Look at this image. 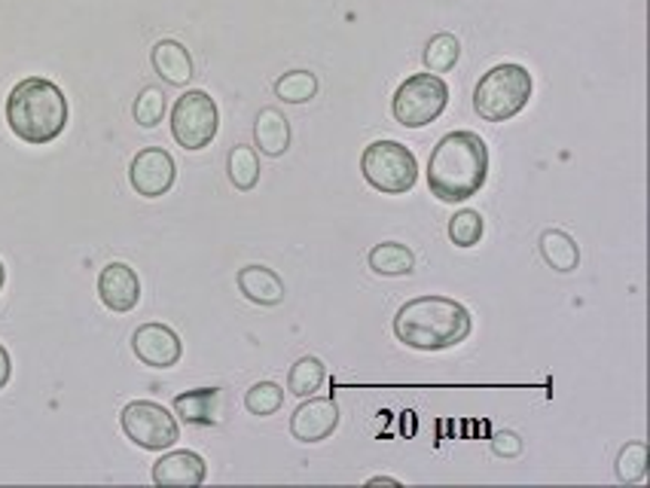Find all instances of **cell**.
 Wrapping results in <instances>:
<instances>
[{
    "label": "cell",
    "instance_id": "cell-29",
    "mask_svg": "<svg viewBox=\"0 0 650 488\" xmlns=\"http://www.w3.org/2000/svg\"><path fill=\"white\" fill-rule=\"evenodd\" d=\"M10 376H13V360H10V352L0 345V390L7 388Z\"/></svg>",
    "mask_w": 650,
    "mask_h": 488
},
{
    "label": "cell",
    "instance_id": "cell-18",
    "mask_svg": "<svg viewBox=\"0 0 650 488\" xmlns=\"http://www.w3.org/2000/svg\"><path fill=\"white\" fill-rule=\"evenodd\" d=\"M369 268L382 275V278H400V275H413L416 268V256L413 251L400 242H382L369 251Z\"/></svg>",
    "mask_w": 650,
    "mask_h": 488
},
{
    "label": "cell",
    "instance_id": "cell-20",
    "mask_svg": "<svg viewBox=\"0 0 650 488\" xmlns=\"http://www.w3.org/2000/svg\"><path fill=\"white\" fill-rule=\"evenodd\" d=\"M226 171H230V181H233L235 190L251 193L260 181L257 150L245 144L233 146V150H230V159H226Z\"/></svg>",
    "mask_w": 650,
    "mask_h": 488
},
{
    "label": "cell",
    "instance_id": "cell-31",
    "mask_svg": "<svg viewBox=\"0 0 650 488\" xmlns=\"http://www.w3.org/2000/svg\"><path fill=\"white\" fill-rule=\"evenodd\" d=\"M3 281H7V268H3V263H0V291H3Z\"/></svg>",
    "mask_w": 650,
    "mask_h": 488
},
{
    "label": "cell",
    "instance_id": "cell-11",
    "mask_svg": "<svg viewBox=\"0 0 650 488\" xmlns=\"http://www.w3.org/2000/svg\"><path fill=\"white\" fill-rule=\"evenodd\" d=\"M205 476H209V464L190 449L165 451L153 464V482L162 488H196L205 482Z\"/></svg>",
    "mask_w": 650,
    "mask_h": 488
},
{
    "label": "cell",
    "instance_id": "cell-2",
    "mask_svg": "<svg viewBox=\"0 0 650 488\" xmlns=\"http://www.w3.org/2000/svg\"><path fill=\"white\" fill-rule=\"evenodd\" d=\"M470 312L449 296H416L397 308L394 336L416 352H446L470 336Z\"/></svg>",
    "mask_w": 650,
    "mask_h": 488
},
{
    "label": "cell",
    "instance_id": "cell-8",
    "mask_svg": "<svg viewBox=\"0 0 650 488\" xmlns=\"http://www.w3.org/2000/svg\"><path fill=\"white\" fill-rule=\"evenodd\" d=\"M120 425H123V434L135 446L148 451H165L172 449L181 430H177V418H174L162 403L153 400H135L129 403L120 415Z\"/></svg>",
    "mask_w": 650,
    "mask_h": 488
},
{
    "label": "cell",
    "instance_id": "cell-14",
    "mask_svg": "<svg viewBox=\"0 0 650 488\" xmlns=\"http://www.w3.org/2000/svg\"><path fill=\"white\" fill-rule=\"evenodd\" d=\"M174 415L186 425H221V390L196 388L174 397Z\"/></svg>",
    "mask_w": 650,
    "mask_h": 488
},
{
    "label": "cell",
    "instance_id": "cell-13",
    "mask_svg": "<svg viewBox=\"0 0 650 488\" xmlns=\"http://www.w3.org/2000/svg\"><path fill=\"white\" fill-rule=\"evenodd\" d=\"M99 296L116 315L132 312L141 303V278L129 263H108L99 275Z\"/></svg>",
    "mask_w": 650,
    "mask_h": 488
},
{
    "label": "cell",
    "instance_id": "cell-19",
    "mask_svg": "<svg viewBox=\"0 0 650 488\" xmlns=\"http://www.w3.org/2000/svg\"><path fill=\"white\" fill-rule=\"evenodd\" d=\"M540 256L552 272H575L580 266V247L562 230H547L540 235Z\"/></svg>",
    "mask_w": 650,
    "mask_h": 488
},
{
    "label": "cell",
    "instance_id": "cell-23",
    "mask_svg": "<svg viewBox=\"0 0 650 488\" xmlns=\"http://www.w3.org/2000/svg\"><path fill=\"white\" fill-rule=\"evenodd\" d=\"M324 378H327V369H324V364H321L318 357H299V360L291 366L287 390L296 394V397H312V394L324 385Z\"/></svg>",
    "mask_w": 650,
    "mask_h": 488
},
{
    "label": "cell",
    "instance_id": "cell-22",
    "mask_svg": "<svg viewBox=\"0 0 650 488\" xmlns=\"http://www.w3.org/2000/svg\"><path fill=\"white\" fill-rule=\"evenodd\" d=\"M275 95L284 104H306L318 95V77L312 71H291L275 80Z\"/></svg>",
    "mask_w": 650,
    "mask_h": 488
},
{
    "label": "cell",
    "instance_id": "cell-3",
    "mask_svg": "<svg viewBox=\"0 0 650 488\" xmlns=\"http://www.w3.org/2000/svg\"><path fill=\"white\" fill-rule=\"evenodd\" d=\"M68 98L43 77H28L7 98V122L26 144H50L68 125Z\"/></svg>",
    "mask_w": 650,
    "mask_h": 488
},
{
    "label": "cell",
    "instance_id": "cell-6",
    "mask_svg": "<svg viewBox=\"0 0 650 488\" xmlns=\"http://www.w3.org/2000/svg\"><path fill=\"white\" fill-rule=\"evenodd\" d=\"M449 104V85L437 73H416L394 92L392 113L404 129H425Z\"/></svg>",
    "mask_w": 650,
    "mask_h": 488
},
{
    "label": "cell",
    "instance_id": "cell-26",
    "mask_svg": "<svg viewBox=\"0 0 650 488\" xmlns=\"http://www.w3.org/2000/svg\"><path fill=\"white\" fill-rule=\"evenodd\" d=\"M245 406L247 413L260 415V418L275 415L284 406V388L282 385H275V382H257V385H251V390L245 394Z\"/></svg>",
    "mask_w": 650,
    "mask_h": 488
},
{
    "label": "cell",
    "instance_id": "cell-15",
    "mask_svg": "<svg viewBox=\"0 0 650 488\" xmlns=\"http://www.w3.org/2000/svg\"><path fill=\"white\" fill-rule=\"evenodd\" d=\"M238 291L254 305H282L284 303V281L278 272L270 266H245L238 272Z\"/></svg>",
    "mask_w": 650,
    "mask_h": 488
},
{
    "label": "cell",
    "instance_id": "cell-30",
    "mask_svg": "<svg viewBox=\"0 0 650 488\" xmlns=\"http://www.w3.org/2000/svg\"><path fill=\"white\" fill-rule=\"evenodd\" d=\"M367 486H400V479H392V476H373Z\"/></svg>",
    "mask_w": 650,
    "mask_h": 488
},
{
    "label": "cell",
    "instance_id": "cell-24",
    "mask_svg": "<svg viewBox=\"0 0 650 488\" xmlns=\"http://www.w3.org/2000/svg\"><path fill=\"white\" fill-rule=\"evenodd\" d=\"M458 55H461V43H458V37L453 34L430 37L428 47H425V64H428L430 73L453 71Z\"/></svg>",
    "mask_w": 650,
    "mask_h": 488
},
{
    "label": "cell",
    "instance_id": "cell-5",
    "mask_svg": "<svg viewBox=\"0 0 650 488\" xmlns=\"http://www.w3.org/2000/svg\"><path fill=\"white\" fill-rule=\"evenodd\" d=\"M364 181L385 195H406L418 181V162L400 141H373L360 156Z\"/></svg>",
    "mask_w": 650,
    "mask_h": 488
},
{
    "label": "cell",
    "instance_id": "cell-7",
    "mask_svg": "<svg viewBox=\"0 0 650 488\" xmlns=\"http://www.w3.org/2000/svg\"><path fill=\"white\" fill-rule=\"evenodd\" d=\"M217 129H221V113H217V104L209 92L190 89L174 101L172 134L184 150L196 153V150L211 146V141L217 138Z\"/></svg>",
    "mask_w": 650,
    "mask_h": 488
},
{
    "label": "cell",
    "instance_id": "cell-9",
    "mask_svg": "<svg viewBox=\"0 0 650 488\" xmlns=\"http://www.w3.org/2000/svg\"><path fill=\"white\" fill-rule=\"evenodd\" d=\"M174 177H177V169H174V159L169 150L162 146H144L132 165H129V181H132V190L144 199H160L174 186Z\"/></svg>",
    "mask_w": 650,
    "mask_h": 488
},
{
    "label": "cell",
    "instance_id": "cell-25",
    "mask_svg": "<svg viewBox=\"0 0 650 488\" xmlns=\"http://www.w3.org/2000/svg\"><path fill=\"white\" fill-rule=\"evenodd\" d=\"M483 232H486V220L479 211H458L453 220H449V238H453L455 247H474L483 238Z\"/></svg>",
    "mask_w": 650,
    "mask_h": 488
},
{
    "label": "cell",
    "instance_id": "cell-1",
    "mask_svg": "<svg viewBox=\"0 0 650 488\" xmlns=\"http://www.w3.org/2000/svg\"><path fill=\"white\" fill-rule=\"evenodd\" d=\"M489 146L477 132H453L437 141L428 159V190L446 205L467 202L486 186Z\"/></svg>",
    "mask_w": 650,
    "mask_h": 488
},
{
    "label": "cell",
    "instance_id": "cell-21",
    "mask_svg": "<svg viewBox=\"0 0 650 488\" xmlns=\"http://www.w3.org/2000/svg\"><path fill=\"white\" fill-rule=\"evenodd\" d=\"M648 464H650V455H648V443L644 439H636V443H626L623 449H620V455H617V479L623 482V486H636V482H641L644 476H648Z\"/></svg>",
    "mask_w": 650,
    "mask_h": 488
},
{
    "label": "cell",
    "instance_id": "cell-10",
    "mask_svg": "<svg viewBox=\"0 0 650 488\" xmlns=\"http://www.w3.org/2000/svg\"><path fill=\"white\" fill-rule=\"evenodd\" d=\"M132 352L144 366L153 369H172L184 354L181 336L165 324H144L132 333Z\"/></svg>",
    "mask_w": 650,
    "mask_h": 488
},
{
    "label": "cell",
    "instance_id": "cell-12",
    "mask_svg": "<svg viewBox=\"0 0 650 488\" xmlns=\"http://www.w3.org/2000/svg\"><path fill=\"white\" fill-rule=\"evenodd\" d=\"M336 427H339V406L333 397L306 400L291 415V434L299 443H321V439L331 437Z\"/></svg>",
    "mask_w": 650,
    "mask_h": 488
},
{
    "label": "cell",
    "instance_id": "cell-16",
    "mask_svg": "<svg viewBox=\"0 0 650 488\" xmlns=\"http://www.w3.org/2000/svg\"><path fill=\"white\" fill-rule=\"evenodd\" d=\"M150 61H153V71L169 85H186L193 80V59L184 43L177 40H160L150 52Z\"/></svg>",
    "mask_w": 650,
    "mask_h": 488
},
{
    "label": "cell",
    "instance_id": "cell-4",
    "mask_svg": "<svg viewBox=\"0 0 650 488\" xmlns=\"http://www.w3.org/2000/svg\"><path fill=\"white\" fill-rule=\"evenodd\" d=\"M531 73L522 64H498L489 73H483V80L474 89V110L479 120L486 122H507L516 113H522L531 98Z\"/></svg>",
    "mask_w": 650,
    "mask_h": 488
},
{
    "label": "cell",
    "instance_id": "cell-27",
    "mask_svg": "<svg viewBox=\"0 0 650 488\" xmlns=\"http://www.w3.org/2000/svg\"><path fill=\"white\" fill-rule=\"evenodd\" d=\"M165 95H162V89H156V85H148L141 95L135 98V108H132V116H135V122L141 125V129H156L162 122V116H165Z\"/></svg>",
    "mask_w": 650,
    "mask_h": 488
},
{
    "label": "cell",
    "instance_id": "cell-17",
    "mask_svg": "<svg viewBox=\"0 0 650 488\" xmlns=\"http://www.w3.org/2000/svg\"><path fill=\"white\" fill-rule=\"evenodd\" d=\"M254 141L263 156H284L291 150V122L278 108L260 110L254 122Z\"/></svg>",
    "mask_w": 650,
    "mask_h": 488
},
{
    "label": "cell",
    "instance_id": "cell-28",
    "mask_svg": "<svg viewBox=\"0 0 650 488\" xmlns=\"http://www.w3.org/2000/svg\"><path fill=\"white\" fill-rule=\"evenodd\" d=\"M491 451L501 458H516V455H522V439L516 437L514 430H498V434H491Z\"/></svg>",
    "mask_w": 650,
    "mask_h": 488
}]
</instances>
